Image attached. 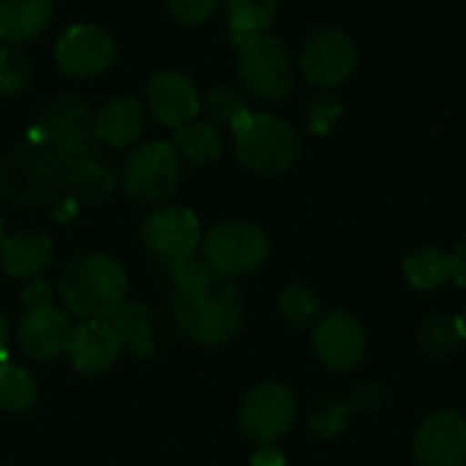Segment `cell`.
<instances>
[{"mask_svg": "<svg viewBox=\"0 0 466 466\" xmlns=\"http://www.w3.org/2000/svg\"><path fill=\"white\" fill-rule=\"evenodd\" d=\"M169 276L175 281L169 309L183 339L218 347L238 336L243 325V295L229 279L213 273L208 262L197 257L172 262Z\"/></svg>", "mask_w": 466, "mask_h": 466, "instance_id": "cell-1", "label": "cell"}, {"mask_svg": "<svg viewBox=\"0 0 466 466\" xmlns=\"http://www.w3.org/2000/svg\"><path fill=\"white\" fill-rule=\"evenodd\" d=\"M57 292L74 317L109 319L126 303L128 273L109 254H82L63 270Z\"/></svg>", "mask_w": 466, "mask_h": 466, "instance_id": "cell-2", "label": "cell"}, {"mask_svg": "<svg viewBox=\"0 0 466 466\" xmlns=\"http://www.w3.org/2000/svg\"><path fill=\"white\" fill-rule=\"evenodd\" d=\"M63 186V161L44 142L27 137L0 158V194L16 208L52 205Z\"/></svg>", "mask_w": 466, "mask_h": 466, "instance_id": "cell-3", "label": "cell"}, {"mask_svg": "<svg viewBox=\"0 0 466 466\" xmlns=\"http://www.w3.org/2000/svg\"><path fill=\"white\" fill-rule=\"evenodd\" d=\"M238 158L257 175L289 172L303 150L300 134L284 117L268 112H243L232 123Z\"/></svg>", "mask_w": 466, "mask_h": 466, "instance_id": "cell-4", "label": "cell"}, {"mask_svg": "<svg viewBox=\"0 0 466 466\" xmlns=\"http://www.w3.org/2000/svg\"><path fill=\"white\" fill-rule=\"evenodd\" d=\"M30 137L52 147L60 156V161H68L85 150L98 147L93 139V112L87 101L76 93L52 96L41 106L38 123L33 126Z\"/></svg>", "mask_w": 466, "mask_h": 466, "instance_id": "cell-5", "label": "cell"}, {"mask_svg": "<svg viewBox=\"0 0 466 466\" xmlns=\"http://www.w3.org/2000/svg\"><path fill=\"white\" fill-rule=\"evenodd\" d=\"M123 191L139 205H161L180 186V158L172 142H147L131 150L120 175Z\"/></svg>", "mask_w": 466, "mask_h": 466, "instance_id": "cell-6", "label": "cell"}, {"mask_svg": "<svg viewBox=\"0 0 466 466\" xmlns=\"http://www.w3.org/2000/svg\"><path fill=\"white\" fill-rule=\"evenodd\" d=\"M270 254L268 235L251 221H224L213 227L205 238V262L213 273L224 279L248 276L265 265Z\"/></svg>", "mask_w": 466, "mask_h": 466, "instance_id": "cell-7", "label": "cell"}, {"mask_svg": "<svg viewBox=\"0 0 466 466\" xmlns=\"http://www.w3.org/2000/svg\"><path fill=\"white\" fill-rule=\"evenodd\" d=\"M238 71L243 85L262 101H281L295 85L292 49L276 35H257L240 46Z\"/></svg>", "mask_w": 466, "mask_h": 466, "instance_id": "cell-8", "label": "cell"}, {"mask_svg": "<svg viewBox=\"0 0 466 466\" xmlns=\"http://www.w3.org/2000/svg\"><path fill=\"white\" fill-rule=\"evenodd\" d=\"M300 74L317 90H333L344 85L358 68V46L344 30H319L300 49Z\"/></svg>", "mask_w": 466, "mask_h": 466, "instance_id": "cell-9", "label": "cell"}, {"mask_svg": "<svg viewBox=\"0 0 466 466\" xmlns=\"http://www.w3.org/2000/svg\"><path fill=\"white\" fill-rule=\"evenodd\" d=\"M295 415L298 404L292 390L279 382H265L246 393L240 404V429L248 440L273 445L295 426Z\"/></svg>", "mask_w": 466, "mask_h": 466, "instance_id": "cell-10", "label": "cell"}, {"mask_svg": "<svg viewBox=\"0 0 466 466\" xmlns=\"http://www.w3.org/2000/svg\"><path fill=\"white\" fill-rule=\"evenodd\" d=\"M55 57L63 74L87 79L109 71L117 60V46L109 33L96 25H71L55 44Z\"/></svg>", "mask_w": 466, "mask_h": 466, "instance_id": "cell-11", "label": "cell"}, {"mask_svg": "<svg viewBox=\"0 0 466 466\" xmlns=\"http://www.w3.org/2000/svg\"><path fill=\"white\" fill-rule=\"evenodd\" d=\"M311 347L328 371H350L366 355V330L352 314L330 311L314 322Z\"/></svg>", "mask_w": 466, "mask_h": 466, "instance_id": "cell-12", "label": "cell"}, {"mask_svg": "<svg viewBox=\"0 0 466 466\" xmlns=\"http://www.w3.org/2000/svg\"><path fill=\"white\" fill-rule=\"evenodd\" d=\"M147 248L161 257L167 265L194 257V248L199 246V218L188 208L161 205L153 208L142 227Z\"/></svg>", "mask_w": 466, "mask_h": 466, "instance_id": "cell-13", "label": "cell"}, {"mask_svg": "<svg viewBox=\"0 0 466 466\" xmlns=\"http://www.w3.org/2000/svg\"><path fill=\"white\" fill-rule=\"evenodd\" d=\"M412 453L420 466H464L466 420L448 410L429 415L415 434Z\"/></svg>", "mask_w": 466, "mask_h": 466, "instance_id": "cell-14", "label": "cell"}, {"mask_svg": "<svg viewBox=\"0 0 466 466\" xmlns=\"http://www.w3.org/2000/svg\"><path fill=\"white\" fill-rule=\"evenodd\" d=\"M71 322L55 303L27 306L19 322V347L33 360H57L68 352Z\"/></svg>", "mask_w": 466, "mask_h": 466, "instance_id": "cell-15", "label": "cell"}, {"mask_svg": "<svg viewBox=\"0 0 466 466\" xmlns=\"http://www.w3.org/2000/svg\"><path fill=\"white\" fill-rule=\"evenodd\" d=\"M117 188V175L112 167L104 164L101 150H85L68 161H63V186L60 194L76 208H93L109 199Z\"/></svg>", "mask_w": 466, "mask_h": 466, "instance_id": "cell-16", "label": "cell"}, {"mask_svg": "<svg viewBox=\"0 0 466 466\" xmlns=\"http://www.w3.org/2000/svg\"><path fill=\"white\" fill-rule=\"evenodd\" d=\"M147 109L161 126L180 128L197 120L202 101L194 82L180 71H158L147 82Z\"/></svg>", "mask_w": 466, "mask_h": 466, "instance_id": "cell-17", "label": "cell"}, {"mask_svg": "<svg viewBox=\"0 0 466 466\" xmlns=\"http://www.w3.org/2000/svg\"><path fill=\"white\" fill-rule=\"evenodd\" d=\"M123 347L106 319H87L74 328L68 341V360L85 377H98L115 366Z\"/></svg>", "mask_w": 466, "mask_h": 466, "instance_id": "cell-18", "label": "cell"}, {"mask_svg": "<svg viewBox=\"0 0 466 466\" xmlns=\"http://www.w3.org/2000/svg\"><path fill=\"white\" fill-rule=\"evenodd\" d=\"M145 131V106L134 96H115L93 115V137L109 147H128Z\"/></svg>", "mask_w": 466, "mask_h": 466, "instance_id": "cell-19", "label": "cell"}, {"mask_svg": "<svg viewBox=\"0 0 466 466\" xmlns=\"http://www.w3.org/2000/svg\"><path fill=\"white\" fill-rule=\"evenodd\" d=\"M52 262V240L41 232H14L3 238L0 265L11 279H38Z\"/></svg>", "mask_w": 466, "mask_h": 466, "instance_id": "cell-20", "label": "cell"}, {"mask_svg": "<svg viewBox=\"0 0 466 466\" xmlns=\"http://www.w3.org/2000/svg\"><path fill=\"white\" fill-rule=\"evenodd\" d=\"M52 19V0H0V38L25 44L38 38Z\"/></svg>", "mask_w": 466, "mask_h": 466, "instance_id": "cell-21", "label": "cell"}, {"mask_svg": "<svg viewBox=\"0 0 466 466\" xmlns=\"http://www.w3.org/2000/svg\"><path fill=\"white\" fill-rule=\"evenodd\" d=\"M120 339V347L128 350L134 358L147 360L156 352V330L150 322V311L142 303H123L109 319H106Z\"/></svg>", "mask_w": 466, "mask_h": 466, "instance_id": "cell-22", "label": "cell"}, {"mask_svg": "<svg viewBox=\"0 0 466 466\" xmlns=\"http://www.w3.org/2000/svg\"><path fill=\"white\" fill-rule=\"evenodd\" d=\"M229 8V41L232 46H243L246 41L265 35L276 19V0H227Z\"/></svg>", "mask_w": 466, "mask_h": 466, "instance_id": "cell-23", "label": "cell"}, {"mask_svg": "<svg viewBox=\"0 0 466 466\" xmlns=\"http://www.w3.org/2000/svg\"><path fill=\"white\" fill-rule=\"evenodd\" d=\"M172 147L177 158H183L191 167L210 164L221 156V131L210 120H191L175 131Z\"/></svg>", "mask_w": 466, "mask_h": 466, "instance_id": "cell-24", "label": "cell"}, {"mask_svg": "<svg viewBox=\"0 0 466 466\" xmlns=\"http://www.w3.org/2000/svg\"><path fill=\"white\" fill-rule=\"evenodd\" d=\"M404 276L420 292L440 289L442 284H448V279H453L451 254L442 248H418L404 259Z\"/></svg>", "mask_w": 466, "mask_h": 466, "instance_id": "cell-25", "label": "cell"}, {"mask_svg": "<svg viewBox=\"0 0 466 466\" xmlns=\"http://www.w3.org/2000/svg\"><path fill=\"white\" fill-rule=\"evenodd\" d=\"M461 341H464L461 325H459V319H453L448 314L429 317L418 328V347L429 358H448L461 347Z\"/></svg>", "mask_w": 466, "mask_h": 466, "instance_id": "cell-26", "label": "cell"}, {"mask_svg": "<svg viewBox=\"0 0 466 466\" xmlns=\"http://www.w3.org/2000/svg\"><path fill=\"white\" fill-rule=\"evenodd\" d=\"M35 399H38L35 380L14 363H0V410L19 415L33 410Z\"/></svg>", "mask_w": 466, "mask_h": 466, "instance_id": "cell-27", "label": "cell"}, {"mask_svg": "<svg viewBox=\"0 0 466 466\" xmlns=\"http://www.w3.org/2000/svg\"><path fill=\"white\" fill-rule=\"evenodd\" d=\"M33 79V66L16 44H0V93L16 96L27 90Z\"/></svg>", "mask_w": 466, "mask_h": 466, "instance_id": "cell-28", "label": "cell"}, {"mask_svg": "<svg viewBox=\"0 0 466 466\" xmlns=\"http://www.w3.org/2000/svg\"><path fill=\"white\" fill-rule=\"evenodd\" d=\"M202 109L208 112L210 123H216V126H232L246 112V101H243V96L232 85L218 82V85H213L208 90V96L202 101Z\"/></svg>", "mask_w": 466, "mask_h": 466, "instance_id": "cell-29", "label": "cell"}, {"mask_svg": "<svg viewBox=\"0 0 466 466\" xmlns=\"http://www.w3.org/2000/svg\"><path fill=\"white\" fill-rule=\"evenodd\" d=\"M319 311H322V303H319V298L309 287L295 284V287L284 289V295H281V314L287 317L289 325L306 328V325H311V322H317L322 317Z\"/></svg>", "mask_w": 466, "mask_h": 466, "instance_id": "cell-30", "label": "cell"}, {"mask_svg": "<svg viewBox=\"0 0 466 466\" xmlns=\"http://www.w3.org/2000/svg\"><path fill=\"white\" fill-rule=\"evenodd\" d=\"M221 0H167L169 14L180 25H202L218 11Z\"/></svg>", "mask_w": 466, "mask_h": 466, "instance_id": "cell-31", "label": "cell"}, {"mask_svg": "<svg viewBox=\"0 0 466 466\" xmlns=\"http://www.w3.org/2000/svg\"><path fill=\"white\" fill-rule=\"evenodd\" d=\"M350 412V404H325L314 418H311V429L322 437H333L344 429V418Z\"/></svg>", "mask_w": 466, "mask_h": 466, "instance_id": "cell-32", "label": "cell"}, {"mask_svg": "<svg viewBox=\"0 0 466 466\" xmlns=\"http://www.w3.org/2000/svg\"><path fill=\"white\" fill-rule=\"evenodd\" d=\"M22 303L25 306H38V303H52V289L41 279H30V284L22 289Z\"/></svg>", "mask_w": 466, "mask_h": 466, "instance_id": "cell-33", "label": "cell"}, {"mask_svg": "<svg viewBox=\"0 0 466 466\" xmlns=\"http://www.w3.org/2000/svg\"><path fill=\"white\" fill-rule=\"evenodd\" d=\"M251 466H287V459L279 448L273 445H259L257 453L251 456Z\"/></svg>", "mask_w": 466, "mask_h": 466, "instance_id": "cell-34", "label": "cell"}, {"mask_svg": "<svg viewBox=\"0 0 466 466\" xmlns=\"http://www.w3.org/2000/svg\"><path fill=\"white\" fill-rule=\"evenodd\" d=\"M451 262H453V281L466 289V235L459 240V246L451 251Z\"/></svg>", "mask_w": 466, "mask_h": 466, "instance_id": "cell-35", "label": "cell"}, {"mask_svg": "<svg viewBox=\"0 0 466 466\" xmlns=\"http://www.w3.org/2000/svg\"><path fill=\"white\" fill-rule=\"evenodd\" d=\"M5 347H8V322H5V317L0 314V360H3V355H5Z\"/></svg>", "mask_w": 466, "mask_h": 466, "instance_id": "cell-36", "label": "cell"}, {"mask_svg": "<svg viewBox=\"0 0 466 466\" xmlns=\"http://www.w3.org/2000/svg\"><path fill=\"white\" fill-rule=\"evenodd\" d=\"M459 325H461V333H464V339H466V309H464V314L459 317Z\"/></svg>", "mask_w": 466, "mask_h": 466, "instance_id": "cell-37", "label": "cell"}, {"mask_svg": "<svg viewBox=\"0 0 466 466\" xmlns=\"http://www.w3.org/2000/svg\"><path fill=\"white\" fill-rule=\"evenodd\" d=\"M0 246H3V218H0Z\"/></svg>", "mask_w": 466, "mask_h": 466, "instance_id": "cell-38", "label": "cell"}]
</instances>
